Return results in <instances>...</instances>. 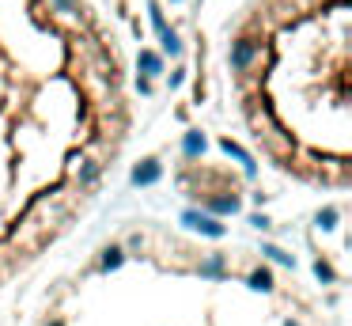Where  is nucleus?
<instances>
[{"instance_id": "obj_1", "label": "nucleus", "mask_w": 352, "mask_h": 326, "mask_svg": "<svg viewBox=\"0 0 352 326\" xmlns=\"http://www.w3.org/2000/svg\"><path fill=\"white\" fill-rule=\"evenodd\" d=\"M129 125V65L99 0H0V265L84 212Z\"/></svg>"}, {"instance_id": "obj_2", "label": "nucleus", "mask_w": 352, "mask_h": 326, "mask_svg": "<svg viewBox=\"0 0 352 326\" xmlns=\"http://www.w3.org/2000/svg\"><path fill=\"white\" fill-rule=\"evenodd\" d=\"M223 57L254 148L303 186H349L352 0H243Z\"/></svg>"}]
</instances>
